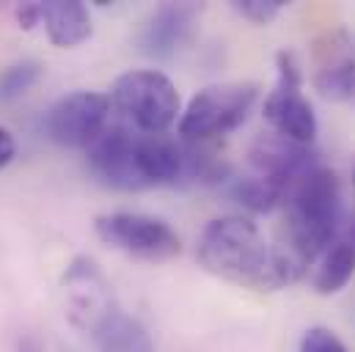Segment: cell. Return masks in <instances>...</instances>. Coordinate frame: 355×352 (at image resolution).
I'll use <instances>...</instances> for the list:
<instances>
[{"instance_id": "cell-15", "label": "cell", "mask_w": 355, "mask_h": 352, "mask_svg": "<svg viewBox=\"0 0 355 352\" xmlns=\"http://www.w3.org/2000/svg\"><path fill=\"white\" fill-rule=\"evenodd\" d=\"M353 275H355V245L353 243H336L325 254L322 267L317 270L314 289L320 294H336V292H342L350 283Z\"/></svg>"}, {"instance_id": "cell-24", "label": "cell", "mask_w": 355, "mask_h": 352, "mask_svg": "<svg viewBox=\"0 0 355 352\" xmlns=\"http://www.w3.org/2000/svg\"><path fill=\"white\" fill-rule=\"evenodd\" d=\"M353 184H355V163H353Z\"/></svg>"}, {"instance_id": "cell-14", "label": "cell", "mask_w": 355, "mask_h": 352, "mask_svg": "<svg viewBox=\"0 0 355 352\" xmlns=\"http://www.w3.org/2000/svg\"><path fill=\"white\" fill-rule=\"evenodd\" d=\"M94 339H96L99 352H155V344H152L146 328L121 311L110 314L94 331Z\"/></svg>"}, {"instance_id": "cell-19", "label": "cell", "mask_w": 355, "mask_h": 352, "mask_svg": "<svg viewBox=\"0 0 355 352\" xmlns=\"http://www.w3.org/2000/svg\"><path fill=\"white\" fill-rule=\"evenodd\" d=\"M300 352H350L345 347V342L328 331V328H311L306 331L303 342H300Z\"/></svg>"}, {"instance_id": "cell-17", "label": "cell", "mask_w": 355, "mask_h": 352, "mask_svg": "<svg viewBox=\"0 0 355 352\" xmlns=\"http://www.w3.org/2000/svg\"><path fill=\"white\" fill-rule=\"evenodd\" d=\"M42 64L39 61H17L0 72V99H17L28 94L42 78Z\"/></svg>"}, {"instance_id": "cell-22", "label": "cell", "mask_w": 355, "mask_h": 352, "mask_svg": "<svg viewBox=\"0 0 355 352\" xmlns=\"http://www.w3.org/2000/svg\"><path fill=\"white\" fill-rule=\"evenodd\" d=\"M17 352H47V350H44V344L36 336H25V339H19Z\"/></svg>"}, {"instance_id": "cell-16", "label": "cell", "mask_w": 355, "mask_h": 352, "mask_svg": "<svg viewBox=\"0 0 355 352\" xmlns=\"http://www.w3.org/2000/svg\"><path fill=\"white\" fill-rule=\"evenodd\" d=\"M229 193H232V198H234L237 204H243V206L251 209V212H270V209L284 198V187L259 174L237 179Z\"/></svg>"}, {"instance_id": "cell-10", "label": "cell", "mask_w": 355, "mask_h": 352, "mask_svg": "<svg viewBox=\"0 0 355 352\" xmlns=\"http://www.w3.org/2000/svg\"><path fill=\"white\" fill-rule=\"evenodd\" d=\"M254 168L259 171V176H265L270 182L281 184L284 193L292 182H297L303 174H309L311 168H317V152L306 143H295L278 132H270V135H259L254 143H251V152H248Z\"/></svg>"}, {"instance_id": "cell-9", "label": "cell", "mask_w": 355, "mask_h": 352, "mask_svg": "<svg viewBox=\"0 0 355 352\" xmlns=\"http://www.w3.org/2000/svg\"><path fill=\"white\" fill-rule=\"evenodd\" d=\"M64 294H67V308L69 319L83 328V331H96L110 314H116V297L110 281L102 275L96 262L86 256L75 259L64 272Z\"/></svg>"}, {"instance_id": "cell-21", "label": "cell", "mask_w": 355, "mask_h": 352, "mask_svg": "<svg viewBox=\"0 0 355 352\" xmlns=\"http://www.w3.org/2000/svg\"><path fill=\"white\" fill-rule=\"evenodd\" d=\"M14 152H17V146H14L11 132L0 127V168H6V166L14 160Z\"/></svg>"}, {"instance_id": "cell-11", "label": "cell", "mask_w": 355, "mask_h": 352, "mask_svg": "<svg viewBox=\"0 0 355 352\" xmlns=\"http://www.w3.org/2000/svg\"><path fill=\"white\" fill-rule=\"evenodd\" d=\"M201 6L196 3H166L144 25L138 44L152 58H171L190 42Z\"/></svg>"}, {"instance_id": "cell-5", "label": "cell", "mask_w": 355, "mask_h": 352, "mask_svg": "<svg viewBox=\"0 0 355 352\" xmlns=\"http://www.w3.org/2000/svg\"><path fill=\"white\" fill-rule=\"evenodd\" d=\"M96 237L110 248L141 259V262H168L182 254L179 234L160 218L138 212H110L94 220Z\"/></svg>"}, {"instance_id": "cell-8", "label": "cell", "mask_w": 355, "mask_h": 352, "mask_svg": "<svg viewBox=\"0 0 355 352\" xmlns=\"http://www.w3.org/2000/svg\"><path fill=\"white\" fill-rule=\"evenodd\" d=\"M110 96L99 91H75L61 96L44 113V132L53 143L67 149H86L107 127Z\"/></svg>"}, {"instance_id": "cell-23", "label": "cell", "mask_w": 355, "mask_h": 352, "mask_svg": "<svg viewBox=\"0 0 355 352\" xmlns=\"http://www.w3.org/2000/svg\"><path fill=\"white\" fill-rule=\"evenodd\" d=\"M350 237H353V245H355V223H353V231H350Z\"/></svg>"}, {"instance_id": "cell-13", "label": "cell", "mask_w": 355, "mask_h": 352, "mask_svg": "<svg viewBox=\"0 0 355 352\" xmlns=\"http://www.w3.org/2000/svg\"><path fill=\"white\" fill-rule=\"evenodd\" d=\"M42 22L50 42L61 50L78 47L91 36L89 6L80 0H47L42 3Z\"/></svg>"}, {"instance_id": "cell-18", "label": "cell", "mask_w": 355, "mask_h": 352, "mask_svg": "<svg viewBox=\"0 0 355 352\" xmlns=\"http://www.w3.org/2000/svg\"><path fill=\"white\" fill-rule=\"evenodd\" d=\"M281 8H284L281 0H237V3H234V11H240L245 19L257 22V25L272 22Z\"/></svg>"}, {"instance_id": "cell-6", "label": "cell", "mask_w": 355, "mask_h": 352, "mask_svg": "<svg viewBox=\"0 0 355 352\" xmlns=\"http://www.w3.org/2000/svg\"><path fill=\"white\" fill-rule=\"evenodd\" d=\"M141 130L127 124H107L89 146L91 174L116 190H146L149 182L141 166Z\"/></svg>"}, {"instance_id": "cell-20", "label": "cell", "mask_w": 355, "mask_h": 352, "mask_svg": "<svg viewBox=\"0 0 355 352\" xmlns=\"http://www.w3.org/2000/svg\"><path fill=\"white\" fill-rule=\"evenodd\" d=\"M17 22L22 30H33L42 22V3H22L17 8Z\"/></svg>"}, {"instance_id": "cell-3", "label": "cell", "mask_w": 355, "mask_h": 352, "mask_svg": "<svg viewBox=\"0 0 355 352\" xmlns=\"http://www.w3.org/2000/svg\"><path fill=\"white\" fill-rule=\"evenodd\" d=\"M257 96V83H220L201 88L179 118V135L193 143L229 135L232 130L245 124Z\"/></svg>"}, {"instance_id": "cell-7", "label": "cell", "mask_w": 355, "mask_h": 352, "mask_svg": "<svg viewBox=\"0 0 355 352\" xmlns=\"http://www.w3.org/2000/svg\"><path fill=\"white\" fill-rule=\"evenodd\" d=\"M278 64V83L265 99V118L272 124V130L295 143H311L317 135V116L311 102L303 96V78L300 67L292 53L281 50L275 55Z\"/></svg>"}, {"instance_id": "cell-12", "label": "cell", "mask_w": 355, "mask_h": 352, "mask_svg": "<svg viewBox=\"0 0 355 352\" xmlns=\"http://www.w3.org/2000/svg\"><path fill=\"white\" fill-rule=\"evenodd\" d=\"M314 86L328 99L355 102V39L347 33H336L334 39H328V47L320 50Z\"/></svg>"}, {"instance_id": "cell-1", "label": "cell", "mask_w": 355, "mask_h": 352, "mask_svg": "<svg viewBox=\"0 0 355 352\" xmlns=\"http://www.w3.org/2000/svg\"><path fill=\"white\" fill-rule=\"evenodd\" d=\"M196 256L207 272L257 292L284 289L306 272L300 259L286 248H272L259 226L240 215L212 220L201 231Z\"/></svg>"}, {"instance_id": "cell-4", "label": "cell", "mask_w": 355, "mask_h": 352, "mask_svg": "<svg viewBox=\"0 0 355 352\" xmlns=\"http://www.w3.org/2000/svg\"><path fill=\"white\" fill-rule=\"evenodd\" d=\"M110 102L132 121L135 130L149 135H163L179 116L177 86L155 69L124 72L110 91Z\"/></svg>"}, {"instance_id": "cell-2", "label": "cell", "mask_w": 355, "mask_h": 352, "mask_svg": "<svg viewBox=\"0 0 355 352\" xmlns=\"http://www.w3.org/2000/svg\"><path fill=\"white\" fill-rule=\"evenodd\" d=\"M286 251L309 264L314 262L339 231L345 218L342 184L331 168H311L286 187Z\"/></svg>"}]
</instances>
